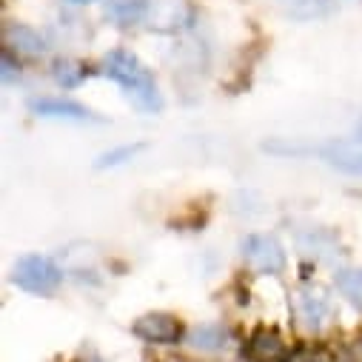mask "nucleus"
<instances>
[{"instance_id": "f257e3e1", "label": "nucleus", "mask_w": 362, "mask_h": 362, "mask_svg": "<svg viewBox=\"0 0 362 362\" xmlns=\"http://www.w3.org/2000/svg\"><path fill=\"white\" fill-rule=\"evenodd\" d=\"M103 74H109L115 83H120L126 88V95L134 100L137 109L143 112H160L163 109V98L157 92L154 74L140 63L137 54L126 52V49H115L103 57Z\"/></svg>"}, {"instance_id": "f03ea898", "label": "nucleus", "mask_w": 362, "mask_h": 362, "mask_svg": "<svg viewBox=\"0 0 362 362\" xmlns=\"http://www.w3.org/2000/svg\"><path fill=\"white\" fill-rule=\"evenodd\" d=\"M12 280L18 288L29 291V294H52L60 280H63V271L57 268L54 259L43 257V254H26L15 262V271H12Z\"/></svg>"}, {"instance_id": "7ed1b4c3", "label": "nucleus", "mask_w": 362, "mask_h": 362, "mask_svg": "<svg viewBox=\"0 0 362 362\" xmlns=\"http://www.w3.org/2000/svg\"><path fill=\"white\" fill-rule=\"evenodd\" d=\"M243 259L257 274H280L286 268V251L271 234H248L243 240Z\"/></svg>"}, {"instance_id": "20e7f679", "label": "nucleus", "mask_w": 362, "mask_h": 362, "mask_svg": "<svg viewBox=\"0 0 362 362\" xmlns=\"http://www.w3.org/2000/svg\"><path fill=\"white\" fill-rule=\"evenodd\" d=\"M134 334L143 342H151V345H177L180 339H183V322H180L174 314L151 311V314L137 317Z\"/></svg>"}, {"instance_id": "39448f33", "label": "nucleus", "mask_w": 362, "mask_h": 362, "mask_svg": "<svg viewBox=\"0 0 362 362\" xmlns=\"http://www.w3.org/2000/svg\"><path fill=\"white\" fill-rule=\"evenodd\" d=\"M243 354L248 362H288L291 348L274 328H257L248 337Z\"/></svg>"}, {"instance_id": "423d86ee", "label": "nucleus", "mask_w": 362, "mask_h": 362, "mask_svg": "<svg viewBox=\"0 0 362 362\" xmlns=\"http://www.w3.org/2000/svg\"><path fill=\"white\" fill-rule=\"evenodd\" d=\"M294 311H297V320H300V325H303L305 331H320V328L328 322V317H331V305H328V300L322 297V291H317V288H303V291H297V297H294Z\"/></svg>"}, {"instance_id": "0eeeda50", "label": "nucleus", "mask_w": 362, "mask_h": 362, "mask_svg": "<svg viewBox=\"0 0 362 362\" xmlns=\"http://www.w3.org/2000/svg\"><path fill=\"white\" fill-rule=\"evenodd\" d=\"M189 21H192V6L186 0H151L148 4V15H146L148 26L180 29V26H189Z\"/></svg>"}, {"instance_id": "6e6552de", "label": "nucleus", "mask_w": 362, "mask_h": 362, "mask_svg": "<svg viewBox=\"0 0 362 362\" xmlns=\"http://www.w3.org/2000/svg\"><path fill=\"white\" fill-rule=\"evenodd\" d=\"M4 46L6 52H18V54H26V57H40L46 52V40L40 32H35L32 26L26 23H4Z\"/></svg>"}, {"instance_id": "1a4fd4ad", "label": "nucleus", "mask_w": 362, "mask_h": 362, "mask_svg": "<svg viewBox=\"0 0 362 362\" xmlns=\"http://www.w3.org/2000/svg\"><path fill=\"white\" fill-rule=\"evenodd\" d=\"M32 112L37 117H49V120H71V123H88L98 120L86 106L74 103V100H60V98H40L32 100Z\"/></svg>"}, {"instance_id": "9d476101", "label": "nucleus", "mask_w": 362, "mask_h": 362, "mask_svg": "<svg viewBox=\"0 0 362 362\" xmlns=\"http://www.w3.org/2000/svg\"><path fill=\"white\" fill-rule=\"evenodd\" d=\"M148 4H151V0H106L103 15L112 23H117V26H134V23L146 21Z\"/></svg>"}, {"instance_id": "9b49d317", "label": "nucleus", "mask_w": 362, "mask_h": 362, "mask_svg": "<svg viewBox=\"0 0 362 362\" xmlns=\"http://www.w3.org/2000/svg\"><path fill=\"white\" fill-rule=\"evenodd\" d=\"M186 342L194 348V351H223L228 345V328H223L220 322H203V325H194L186 337Z\"/></svg>"}, {"instance_id": "f8f14e48", "label": "nucleus", "mask_w": 362, "mask_h": 362, "mask_svg": "<svg viewBox=\"0 0 362 362\" xmlns=\"http://www.w3.org/2000/svg\"><path fill=\"white\" fill-rule=\"evenodd\" d=\"M320 157H325L334 168L345 171V174H354V177H362V154L348 148V146H325L317 151Z\"/></svg>"}, {"instance_id": "ddd939ff", "label": "nucleus", "mask_w": 362, "mask_h": 362, "mask_svg": "<svg viewBox=\"0 0 362 362\" xmlns=\"http://www.w3.org/2000/svg\"><path fill=\"white\" fill-rule=\"evenodd\" d=\"M334 283H337V291L356 311H362V268H342V271H337Z\"/></svg>"}, {"instance_id": "4468645a", "label": "nucleus", "mask_w": 362, "mask_h": 362, "mask_svg": "<svg viewBox=\"0 0 362 362\" xmlns=\"http://www.w3.org/2000/svg\"><path fill=\"white\" fill-rule=\"evenodd\" d=\"M88 74H92V71H88L80 60H57V63L52 66V77H54L63 88H74V86H80Z\"/></svg>"}, {"instance_id": "2eb2a0df", "label": "nucleus", "mask_w": 362, "mask_h": 362, "mask_svg": "<svg viewBox=\"0 0 362 362\" xmlns=\"http://www.w3.org/2000/svg\"><path fill=\"white\" fill-rule=\"evenodd\" d=\"M137 151H143V146L140 143H134V146H120V148H112V151H106V154H100V160L95 163L98 168H112V165H123L126 160H132Z\"/></svg>"}, {"instance_id": "dca6fc26", "label": "nucleus", "mask_w": 362, "mask_h": 362, "mask_svg": "<svg viewBox=\"0 0 362 362\" xmlns=\"http://www.w3.org/2000/svg\"><path fill=\"white\" fill-rule=\"evenodd\" d=\"M288 9L297 18H320V15L331 12V0H294Z\"/></svg>"}, {"instance_id": "f3484780", "label": "nucleus", "mask_w": 362, "mask_h": 362, "mask_svg": "<svg viewBox=\"0 0 362 362\" xmlns=\"http://www.w3.org/2000/svg\"><path fill=\"white\" fill-rule=\"evenodd\" d=\"M15 77V63H12V54L4 52V83H12Z\"/></svg>"}, {"instance_id": "a211bd4d", "label": "nucleus", "mask_w": 362, "mask_h": 362, "mask_svg": "<svg viewBox=\"0 0 362 362\" xmlns=\"http://www.w3.org/2000/svg\"><path fill=\"white\" fill-rule=\"evenodd\" d=\"M83 362H106V359H103V356H98L95 351H88V356H86Z\"/></svg>"}, {"instance_id": "6ab92c4d", "label": "nucleus", "mask_w": 362, "mask_h": 362, "mask_svg": "<svg viewBox=\"0 0 362 362\" xmlns=\"http://www.w3.org/2000/svg\"><path fill=\"white\" fill-rule=\"evenodd\" d=\"M69 4H77V6H83V4H95V0H69Z\"/></svg>"}]
</instances>
